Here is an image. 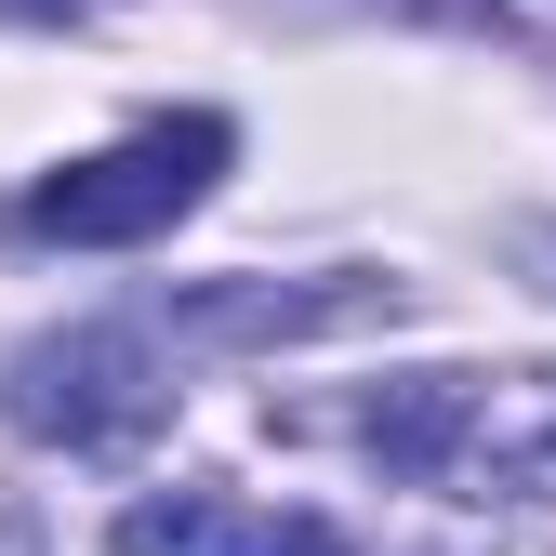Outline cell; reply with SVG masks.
Wrapping results in <instances>:
<instances>
[{"label":"cell","mask_w":556,"mask_h":556,"mask_svg":"<svg viewBox=\"0 0 556 556\" xmlns=\"http://www.w3.org/2000/svg\"><path fill=\"white\" fill-rule=\"evenodd\" d=\"M438 491H517V504H556V371H504L451 397V451H438Z\"/></svg>","instance_id":"3"},{"label":"cell","mask_w":556,"mask_h":556,"mask_svg":"<svg viewBox=\"0 0 556 556\" xmlns=\"http://www.w3.org/2000/svg\"><path fill=\"white\" fill-rule=\"evenodd\" d=\"M252 556H344V530H318V517H278Z\"/></svg>","instance_id":"7"},{"label":"cell","mask_w":556,"mask_h":556,"mask_svg":"<svg viewBox=\"0 0 556 556\" xmlns=\"http://www.w3.org/2000/svg\"><path fill=\"white\" fill-rule=\"evenodd\" d=\"M0 14H14V27H66V14H80V0H0Z\"/></svg>","instance_id":"8"},{"label":"cell","mask_w":556,"mask_h":556,"mask_svg":"<svg viewBox=\"0 0 556 556\" xmlns=\"http://www.w3.org/2000/svg\"><path fill=\"white\" fill-rule=\"evenodd\" d=\"M0 410H14V438L106 451L132 425H160V371H147L132 331H53V344H27V358L0 371Z\"/></svg>","instance_id":"2"},{"label":"cell","mask_w":556,"mask_h":556,"mask_svg":"<svg viewBox=\"0 0 556 556\" xmlns=\"http://www.w3.org/2000/svg\"><path fill=\"white\" fill-rule=\"evenodd\" d=\"M451 397H464V371H397L384 397H371V464L384 477H438V451H451Z\"/></svg>","instance_id":"5"},{"label":"cell","mask_w":556,"mask_h":556,"mask_svg":"<svg viewBox=\"0 0 556 556\" xmlns=\"http://www.w3.org/2000/svg\"><path fill=\"white\" fill-rule=\"evenodd\" d=\"M265 530L239 517V504H213V491H160V504H132L119 517V556H252Z\"/></svg>","instance_id":"6"},{"label":"cell","mask_w":556,"mask_h":556,"mask_svg":"<svg viewBox=\"0 0 556 556\" xmlns=\"http://www.w3.org/2000/svg\"><path fill=\"white\" fill-rule=\"evenodd\" d=\"M226 147H239L226 119H147V132L106 147V160H66V173L27 199V226L66 239V252H132V239H160V226H186L199 199H213Z\"/></svg>","instance_id":"1"},{"label":"cell","mask_w":556,"mask_h":556,"mask_svg":"<svg viewBox=\"0 0 556 556\" xmlns=\"http://www.w3.org/2000/svg\"><path fill=\"white\" fill-rule=\"evenodd\" d=\"M397 305V278H213V292H186L173 331L186 344H292V331H344Z\"/></svg>","instance_id":"4"},{"label":"cell","mask_w":556,"mask_h":556,"mask_svg":"<svg viewBox=\"0 0 556 556\" xmlns=\"http://www.w3.org/2000/svg\"><path fill=\"white\" fill-rule=\"evenodd\" d=\"M438 556H464V543H438Z\"/></svg>","instance_id":"10"},{"label":"cell","mask_w":556,"mask_h":556,"mask_svg":"<svg viewBox=\"0 0 556 556\" xmlns=\"http://www.w3.org/2000/svg\"><path fill=\"white\" fill-rule=\"evenodd\" d=\"M543 265H556V239H543Z\"/></svg>","instance_id":"9"}]
</instances>
